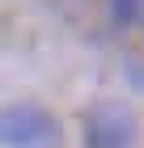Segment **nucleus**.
Returning a JSON list of instances; mask_svg holds the SVG:
<instances>
[{
  "label": "nucleus",
  "mask_w": 144,
  "mask_h": 148,
  "mask_svg": "<svg viewBox=\"0 0 144 148\" xmlns=\"http://www.w3.org/2000/svg\"><path fill=\"white\" fill-rule=\"evenodd\" d=\"M59 140L55 119L34 102H13L0 110V144L4 148H51Z\"/></svg>",
  "instance_id": "nucleus-1"
},
{
  "label": "nucleus",
  "mask_w": 144,
  "mask_h": 148,
  "mask_svg": "<svg viewBox=\"0 0 144 148\" xmlns=\"http://www.w3.org/2000/svg\"><path fill=\"white\" fill-rule=\"evenodd\" d=\"M132 13H136V0H114V17L119 21H132Z\"/></svg>",
  "instance_id": "nucleus-3"
},
{
  "label": "nucleus",
  "mask_w": 144,
  "mask_h": 148,
  "mask_svg": "<svg viewBox=\"0 0 144 148\" xmlns=\"http://www.w3.org/2000/svg\"><path fill=\"white\" fill-rule=\"evenodd\" d=\"M132 76H136V80H140V85H144V68H132Z\"/></svg>",
  "instance_id": "nucleus-4"
},
{
  "label": "nucleus",
  "mask_w": 144,
  "mask_h": 148,
  "mask_svg": "<svg viewBox=\"0 0 144 148\" xmlns=\"http://www.w3.org/2000/svg\"><path fill=\"white\" fill-rule=\"evenodd\" d=\"M136 114L123 102H98L85 114V148H132Z\"/></svg>",
  "instance_id": "nucleus-2"
}]
</instances>
